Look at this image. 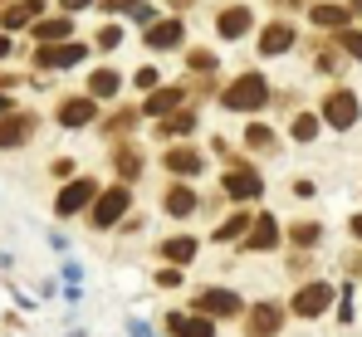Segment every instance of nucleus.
Masks as SVG:
<instances>
[{"label":"nucleus","mask_w":362,"mask_h":337,"mask_svg":"<svg viewBox=\"0 0 362 337\" xmlns=\"http://www.w3.org/2000/svg\"><path fill=\"white\" fill-rule=\"evenodd\" d=\"M162 167L177 171V176H196V171L206 167V162H201V152H191V147H172V152L162 157Z\"/></svg>","instance_id":"nucleus-15"},{"label":"nucleus","mask_w":362,"mask_h":337,"mask_svg":"<svg viewBox=\"0 0 362 337\" xmlns=\"http://www.w3.org/2000/svg\"><path fill=\"white\" fill-rule=\"evenodd\" d=\"M5 112H10V98H5V93H0V117H5Z\"/></svg>","instance_id":"nucleus-42"},{"label":"nucleus","mask_w":362,"mask_h":337,"mask_svg":"<svg viewBox=\"0 0 362 337\" xmlns=\"http://www.w3.org/2000/svg\"><path fill=\"white\" fill-rule=\"evenodd\" d=\"M294 137H299V142H313V137H318V117H299V122H294Z\"/></svg>","instance_id":"nucleus-32"},{"label":"nucleus","mask_w":362,"mask_h":337,"mask_svg":"<svg viewBox=\"0 0 362 337\" xmlns=\"http://www.w3.org/2000/svg\"><path fill=\"white\" fill-rule=\"evenodd\" d=\"M137 171H142V157H137V152H118V176L122 181H137Z\"/></svg>","instance_id":"nucleus-27"},{"label":"nucleus","mask_w":362,"mask_h":337,"mask_svg":"<svg viewBox=\"0 0 362 337\" xmlns=\"http://www.w3.org/2000/svg\"><path fill=\"white\" fill-rule=\"evenodd\" d=\"M308 15H313V25H323V30H343L353 10H348V5H338V0H328V5H313Z\"/></svg>","instance_id":"nucleus-16"},{"label":"nucleus","mask_w":362,"mask_h":337,"mask_svg":"<svg viewBox=\"0 0 362 337\" xmlns=\"http://www.w3.org/2000/svg\"><path fill=\"white\" fill-rule=\"evenodd\" d=\"M127 206H132V196H127V186H113V191H103V196L93 201V225H98V230H108V225H118Z\"/></svg>","instance_id":"nucleus-3"},{"label":"nucleus","mask_w":362,"mask_h":337,"mask_svg":"<svg viewBox=\"0 0 362 337\" xmlns=\"http://www.w3.org/2000/svg\"><path fill=\"white\" fill-rule=\"evenodd\" d=\"M353 10H362V0H358V5H353Z\"/></svg>","instance_id":"nucleus-43"},{"label":"nucleus","mask_w":362,"mask_h":337,"mask_svg":"<svg viewBox=\"0 0 362 337\" xmlns=\"http://www.w3.org/2000/svg\"><path fill=\"white\" fill-rule=\"evenodd\" d=\"M64 10H83V5H93V0H59Z\"/></svg>","instance_id":"nucleus-39"},{"label":"nucleus","mask_w":362,"mask_h":337,"mask_svg":"<svg viewBox=\"0 0 362 337\" xmlns=\"http://www.w3.org/2000/svg\"><path fill=\"white\" fill-rule=\"evenodd\" d=\"M83 54H88L83 45H74V40H59V45H40V49H35V64H40V69H74V64H78Z\"/></svg>","instance_id":"nucleus-5"},{"label":"nucleus","mask_w":362,"mask_h":337,"mask_svg":"<svg viewBox=\"0 0 362 337\" xmlns=\"http://www.w3.org/2000/svg\"><path fill=\"white\" fill-rule=\"evenodd\" d=\"M93 45H98V49H118V45H122V30H118V25H103Z\"/></svg>","instance_id":"nucleus-31"},{"label":"nucleus","mask_w":362,"mask_h":337,"mask_svg":"<svg viewBox=\"0 0 362 337\" xmlns=\"http://www.w3.org/2000/svg\"><path fill=\"white\" fill-rule=\"evenodd\" d=\"M40 10H45L40 0H20V5H10V10H5V30H25V25H35Z\"/></svg>","instance_id":"nucleus-18"},{"label":"nucleus","mask_w":362,"mask_h":337,"mask_svg":"<svg viewBox=\"0 0 362 337\" xmlns=\"http://www.w3.org/2000/svg\"><path fill=\"white\" fill-rule=\"evenodd\" d=\"M152 15H157L152 5H137V10H132V20H137V25H152Z\"/></svg>","instance_id":"nucleus-38"},{"label":"nucleus","mask_w":362,"mask_h":337,"mask_svg":"<svg viewBox=\"0 0 362 337\" xmlns=\"http://www.w3.org/2000/svg\"><path fill=\"white\" fill-rule=\"evenodd\" d=\"M157 283H162V288H177L181 274H177V269H162V274H157Z\"/></svg>","instance_id":"nucleus-37"},{"label":"nucleus","mask_w":362,"mask_h":337,"mask_svg":"<svg viewBox=\"0 0 362 337\" xmlns=\"http://www.w3.org/2000/svg\"><path fill=\"white\" fill-rule=\"evenodd\" d=\"M196 313L201 318H235L240 313V298L230 288H206V293H196Z\"/></svg>","instance_id":"nucleus-4"},{"label":"nucleus","mask_w":362,"mask_h":337,"mask_svg":"<svg viewBox=\"0 0 362 337\" xmlns=\"http://www.w3.org/2000/svg\"><path fill=\"white\" fill-rule=\"evenodd\" d=\"M338 49H343L348 59H362V35L358 30H343V35H338Z\"/></svg>","instance_id":"nucleus-28"},{"label":"nucleus","mask_w":362,"mask_h":337,"mask_svg":"<svg viewBox=\"0 0 362 337\" xmlns=\"http://www.w3.org/2000/svg\"><path fill=\"white\" fill-rule=\"evenodd\" d=\"M250 249H274L279 244V220L274 215H259V220L250 225V240H245Z\"/></svg>","instance_id":"nucleus-14"},{"label":"nucleus","mask_w":362,"mask_h":337,"mask_svg":"<svg viewBox=\"0 0 362 337\" xmlns=\"http://www.w3.org/2000/svg\"><path fill=\"white\" fill-rule=\"evenodd\" d=\"M132 83H137V88H157V69H137Z\"/></svg>","instance_id":"nucleus-35"},{"label":"nucleus","mask_w":362,"mask_h":337,"mask_svg":"<svg viewBox=\"0 0 362 337\" xmlns=\"http://www.w3.org/2000/svg\"><path fill=\"white\" fill-rule=\"evenodd\" d=\"M250 10L245 5H230V10H221V20H216V30H221V40H240V35H250Z\"/></svg>","instance_id":"nucleus-13"},{"label":"nucleus","mask_w":362,"mask_h":337,"mask_svg":"<svg viewBox=\"0 0 362 337\" xmlns=\"http://www.w3.org/2000/svg\"><path fill=\"white\" fill-rule=\"evenodd\" d=\"M191 69L211 73V69H216V54H206V49H191Z\"/></svg>","instance_id":"nucleus-33"},{"label":"nucleus","mask_w":362,"mask_h":337,"mask_svg":"<svg viewBox=\"0 0 362 337\" xmlns=\"http://www.w3.org/2000/svg\"><path fill=\"white\" fill-rule=\"evenodd\" d=\"M328 303H333V288L328 283H308V288H299V298H294V313L299 318H318Z\"/></svg>","instance_id":"nucleus-10"},{"label":"nucleus","mask_w":362,"mask_h":337,"mask_svg":"<svg viewBox=\"0 0 362 337\" xmlns=\"http://www.w3.org/2000/svg\"><path fill=\"white\" fill-rule=\"evenodd\" d=\"M181 98H186L181 88H152V93H147V112H152V117H167V112H177Z\"/></svg>","instance_id":"nucleus-19"},{"label":"nucleus","mask_w":362,"mask_h":337,"mask_svg":"<svg viewBox=\"0 0 362 337\" xmlns=\"http://www.w3.org/2000/svg\"><path fill=\"white\" fill-rule=\"evenodd\" d=\"M93 201H98V186L83 176V181H69V186L59 191L54 211H59V215H78V211H83V206H93Z\"/></svg>","instance_id":"nucleus-6"},{"label":"nucleus","mask_w":362,"mask_h":337,"mask_svg":"<svg viewBox=\"0 0 362 337\" xmlns=\"http://www.w3.org/2000/svg\"><path fill=\"white\" fill-rule=\"evenodd\" d=\"M196 206H201V201H196L191 186H172V191H167V215H191Z\"/></svg>","instance_id":"nucleus-21"},{"label":"nucleus","mask_w":362,"mask_h":337,"mask_svg":"<svg viewBox=\"0 0 362 337\" xmlns=\"http://www.w3.org/2000/svg\"><path fill=\"white\" fill-rule=\"evenodd\" d=\"M162 254H167L172 264H186V259H196V240H191V235H177V240L162 244Z\"/></svg>","instance_id":"nucleus-25"},{"label":"nucleus","mask_w":362,"mask_h":337,"mask_svg":"<svg viewBox=\"0 0 362 337\" xmlns=\"http://www.w3.org/2000/svg\"><path fill=\"white\" fill-rule=\"evenodd\" d=\"M167 328H172L177 337H211V333H216L211 323H196V318H186V313H172V318H167Z\"/></svg>","instance_id":"nucleus-22"},{"label":"nucleus","mask_w":362,"mask_h":337,"mask_svg":"<svg viewBox=\"0 0 362 337\" xmlns=\"http://www.w3.org/2000/svg\"><path fill=\"white\" fill-rule=\"evenodd\" d=\"M284 49H294V25H289V20L264 25V30H259V54H264V59H279Z\"/></svg>","instance_id":"nucleus-8"},{"label":"nucleus","mask_w":362,"mask_h":337,"mask_svg":"<svg viewBox=\"0 0 362 337\" xmlns=\"http://www.w3.org/2000/svg\"><path fill=\"white\" fill-rule=\"evenodd\" d=\"M264 103H269V83L259 73H240L226 88V108H235V112H255V108H264Z\"/></svg>","instance_id":"nucleus-1"},{"label":"nucleus","mask_w":362,"mask_h":337,"mask_svg":"<svg viewBox=\"0 0 362 337\" xmlns=\"http://www.w3.org/2000/svg\"><path fill=\"white\" fill-rule=\"evenodd\" d=\"M132 122H137V112H132V108H122L118 117H113V122H108V127H113V132H127V127H132Z\"/></svg>","instance_id":"nucleus-34"},{"label":"nucleus","mask_w":362,"mask_h":337,"mask_svg":"<svg viewBox=\"0 0 362 337\" xmlns=\"http://www.w3.org/2000/svg\"><path fill=\"white\" fill-rule=\"evenodd\" d=\"M318 235H323V230H318L313 220H303V225H294V230H289V240H294V244H313Z\"/></svg>","instance_id":"nucleus-30"},{"label":"nucleus","mask_w":362,"mask_h":337,"mask_svg":"<svg viewBox=\"0 0 362 337\" xmlns=\"http://www.w3.org/2000/svg\"><path fill=\"white\" fill-rule=\"evenodd\" d=\"M245 225H250V215L240 211V215H230V220L216 230V240H235V235H245Z\"/></svg>","instance_id":"nucleus-29"},{"label":"nucleus","mask_w":362,"mask_h":337,"mask_svg":"<svg viewBox=\"0 0 362 337\" xmlns=\"http://www.w3.org/2000/svg\"><path fill=\"white\" fill-rule=\"evenodd\" d=\"M358 117H362L358 93H348V88H333V93L323 98V122H328V127H358Z\"/></svg>","instance_id":"nucleus-2"},{"label":"nucleus","mask_w":362,"mask_h":337,"mask_svg":"<svg viewBox=\"0 0 362 337\" xmlns=\"http://www.w3.org/2000/svg\"><path fill=\"white\" fill-rule=\"evenodd\" d=\"M157 122H162V127H157L162 137H186V132L196 127V117H191V112H167V117H157Z\"/></svg>","instance_id":"nucleus-24"},{"label":"nucleus","mask_w":362,"mask_h":337,"mask_svg":"<svg viewBox=\"0 0 362 337\" xmlns=\"http://www.w3.org/2000/svg\"><path fill=\"white\" fill-rule=\"evenodd\" d=\"M353 235H358V240H362V215H353Z\"/></svg>","instance_id":"nucleus-41"},{"label":"nucleus","mask_w":362,"mask_h":337,"mask_svg":"<svg viewBox=\"0 0 362 337\" xmlns=\"http://www.w3.org/2000/svg\"><path fill=\"white\" fill-rule=\"evenodd\" d=\"M147 45H152V49H177V45H181V20H162V25H152V30H147Z\"/></svg>","instance_id":"nucleus-17"},{"label":"nucleus","mask_w":362,"mask_h":337,"mask_svg":"<svg viewBox=\"0 0 362 337\" xmlns=\"http://www.w3.org/2000/svg\"><path fill=\"white\" fill-rule=\"evenodd\" d=\"M35 137V112H5L0 117V147H20Z\"/></svg>","instance_id":"nucleus-9"},{"label":"nucleus","mask_w":362,"mask_h":337,"mask_svg":"<svg viewBox=\"0 0 362 337\" xmlns=\"http://www.w3.org/2000/svg\"><path fill=\"white\" fill-rule=\"evenodd\" d=\"M93 117H98L93 98H64V103H59V122H64V127H88Z\"/></svg>","instance_id":"nucleus-12"},{"label":"nucleus","mask_w":362,"mask_h":337,"mask_svg":"<svg viewBox=\"0 0 362 337\" xmlns=\"http://www.w3.org/2000/svg\"><path fill=\"white\" fill-rule=\"evenodd\" d=\"M118 88H122V78L113 73V69H98V73L88 78V93H93V98H113Z\"/></svg>","instance_id":"nucleus-23"},{"label":"nucleus","mask_w":362,"mask_h":337,"mask_svg":"<svg viewBox=\"0 0 362 337\" xmlns=\"http://www.w3.org/2000/svg\"><path fill=\"white\" fill-rule=\"evenodd\" d=\"M137 5H142V0H103V10H113V15H118V10H137Z\"/></svg>","instance_id":"nucleus-36"},{"label":"nucleus","mask_w":362,"mask_h":337,"mask_svg":"<svg viewBox=\"0 0 362 337\" xmlns=\"http://www.w3.org/2000/svg\"><path fill=\"white\" fill-rule=\"evenodd\" d=\"M245 142H250V147H255V152H269V147H274V132H269V127H264V122H255V127H250V132H245Z\"/></svg>","instance_id":"nucleus-26"},{"label":"nucleus","mask_w":362,"mask_h":337,"mask_svg":"<svg viewBox=\"0 0 362 337\" xmlns=\"http://www.w3.org/2000/svg\"><path fill=\"white\" fill-rule=\"evenodd\" d=\"M279 323H284V313H279L274 303H255V308H250V337H274Z\"/></svg>","instance_id":"nucleus-11"},{"label":"nucleus","mask_w":362,"mask_h":337,"mask_svg":"<svg viewBox=\"0 0 362 337\" xmlns=\"http://www.w3.org/2000/svg\"><path fill=\"white\" fill-rule=\"evenodd\" d=\"M35 40H40V45H59V40H69V15H54V20H35Z\"/></svg>","instance_id":"nucleus-20"},{"label":"nucleus","mask_w":362,"mask_h":337,"mask_svg":"<svg viewBox=\"0 0 362 337\" xmlns=\"http://www.w3.org/2000/svg\"><path fill=\"white\" fill-rule=\"evenodd\" d=\"M226 191L235 196V201H255L259 191H264V181H259V171L245 167V162H235V167L226 171Z\"/></svg>","instance_id":"nucleus-7"},{"label":"nucleus","mask_w":362,"mask_h":337,"mask_svg":"<svg viewBox=\"0 0 362 337\" xmlns=\"http://www.w3.org/2000/svg\"><path fill=\"white\" fill-rule=\"evenodd\" d=\"M0 59H10V40L5 35H0Z\"/></svg>","instance_id":"nucleus-40"}]
</instances>
